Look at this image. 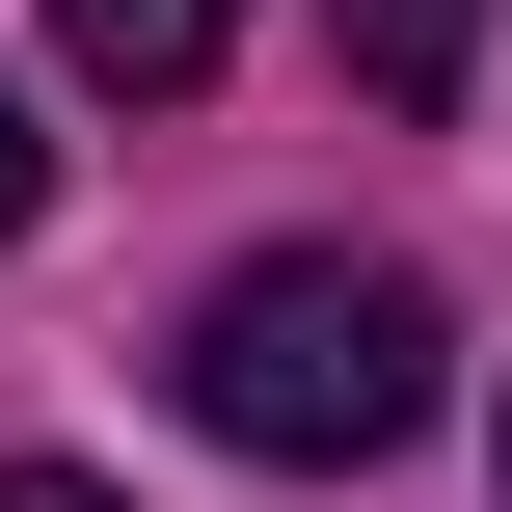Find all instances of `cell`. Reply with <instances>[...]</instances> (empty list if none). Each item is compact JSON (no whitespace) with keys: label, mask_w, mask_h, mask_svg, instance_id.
I'll return each instance as SVG.
<instances>
[{"label":"cell","mask_w":512,"mask_h":512,"mask_svg":"<svg viewBox=\"0 0 512 512\" xmlns=\"http://www.w3.org/2000/svg\"><path fill=\"white\" fill-rule=\"evenodd\" d=\"M27 216H54V135H27V81H0V243H27Z\"/></svg>","instance_id":"277c9868"},{"label":"cell","mask_w":512,"mask_h":512,"mask_svg":"<svg viewBox=\"0 0 512 512\" xmlns=\"http://www.w3.org/2000/svg\"><path fill=\"white\" fill-rule=\"evenodd\" d=\"M54 54H81L108 108H189V81L243 54V0H54Z\"/></svg>","instance_id":"7a4b0ae2"},{"label":"cell","mask_w":512,"mask_h":512,"mask_svg":"<svg viewBox=\"0 0 512 512\" xmlns=\"http://www.w3.org/2000/svg\"><path fill=\"white\" fill-rule=\"evenodd\" d=\"M189 432L216 459H270V486H351V459H405L432 405H459V324H432V270H378V243H243L216 297H189Z\"/></svg>","instance_id":"6da1fadb"},{"label":"cell","mask_w":512,"mask_h":512,"mask_svg":"<svg viewBox=\"0 0 512 512\" xmlns=\"http://www.w3.org/2000/svg\"><path fill=\"white\" fill-rule=\"evenodd\" d=\"M351 81L378 108H459V0H351Z\"/></svg>","instance_id":"3957f363"},{"label":"cell","mask_w":512,"mask_h":512,"mask_svg":"<svg viewBox=\"0 0 512 512\" xmlns=\"http://www.w3.org/2000/svg\"><path fill=\"white\" fill-rule=\"evenodd\" d=\"M0 512H108V486H81V459H0Z\"/></svg>","instance_id":"5b68a950"}]
</instances>
